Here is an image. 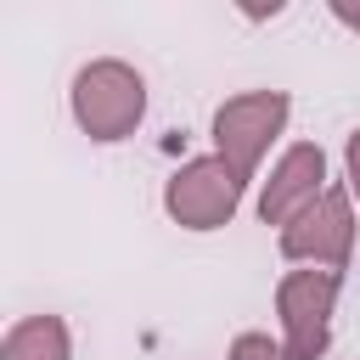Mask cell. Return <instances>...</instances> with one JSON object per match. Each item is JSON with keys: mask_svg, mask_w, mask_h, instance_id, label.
I'll return each mask as SVG.
<instances>
[{"mask_svg": "<svg viewBox=\"0 0 360 360\" xmlns=\"http://www.w3.org/2000/svg\"><path fill=\"white\" fill-rule=\"evenodd\" d=\"M73 124L90 135V141H124L135 135L141 112H146V79L118 62V56H101V62H84L73 73Z\"/></svg>", "mask_w": 360, "mask_h": 360, "instance_id": "6da1fadb", "label": "cell"}, {"mask_svg": "<svg viewBox=\"0 0 360 360\" xmlns=\"http://www.w3.org/2000/svg\"><path fill=\"white\" fill-rule=\"evenodd\" d=\"M338 270H287L276 287V315H281V349L287 360H321L332 343V309H338Z\"/></svg>", "mask_w": 360, "mask_h": 360, "instance_id": "7a4b0ae2", "label": "cell"}, {"mask_svg": "<svg viewBox=\"0 0 360 360\" xmlns=\"http://www.w3.org/2000/svg\"><path fill=\"white\" fill-rule=\"evenodd\" d=\"M242 174L214 152V158H186L174 174H169V186H163V208H169V219L174 225H186V231H219V225H231V214L242 208Z\"/></svg>", "mask_w": 360, "mask_h": 360, "instance_id": "3957f363", "label": "cell"}, {"mask_svg": "<svg viewBox=\"0 0 360 360\" xmlns=\"http://www.w3.org/2000/svg\"><path fill=\"white\" fill-rule=\"evenodd\" d=\"M287 112H292V101H287L281 90L231 96V101L214 112V152H219L242 180H253V169H259V158L270 152V141L281 135Z\"/></svg>", "mask_w": 360, "mask_h": 360, "instance_id": "277c9868", "label": "cell"}, {"mask_svg": "<svg viewBox=\"0 0 360 360\" xmlns=\"http://www.w3.org/2000/svg\"><path fill=\"white\" fill-rule=\"evenodd\" d=\"M281 253L298 259V264H315V270H338L343 276V264L354 253V208H349V191L343 186H326V197L315 208H304L281 231Z\"/></svg>", "mask_w": 360, "mask_h": 360, "instance_id": "5b68a950", "label": "cell"}, {"mask_svg": "<svg viewBox=\"0 0 360 360\" xmlns=\"http://www.w3.org/2000/svg\"><path fill=\"white\" fill-rule=\"evenodd\" d=\"M326 197V152L315 146V141H298V146H287L281 158H276V169H270V180H264V191H259V219L264 225H292L304 208H315Z\"/></svg>", "mask_w": 360, "mask_h": 360, "instance_id": "8992f818", "label": "cell"}, {"mask_svg": "<svg viewBox=\"0 0 360 360\" xmlns=\"http://www.w3.org/2000/svg\"><path fill=\"white\" fill-rule=\"evenodd\" d=\"M68 349L73 343H68V326L56 315H28L6 332L0 360H68Z\"/></svg>", "mask_w": 360, "mask_h": 360, "instance_id": "52a82bcc", "label": "cell"}, {"mask_svg": "<svg viewBox=\"0 0 360 360\" xmlns=\"http://www.w3.org/2000/svg\"><path fill=\"white\" fill-rule=\"evenodd\" d=\"M231 360H287V349L270 332H236L231 338Z\"/></svg>", "mask_w": 360, "mask_h": 360, "instance_id": "ba28073f", "label": "cell"}, {"mask_svg": "<svg viewBox=\"0 0 360 360\" xmlns=\"http://www.w3.org/2000/svg\"><path fill=\"white\" fill-rule=\"evenodd\" d=\"M343 163H349V191L360 197V129L349 135V146H343Z\"/></svg>", "mask_w": 360, "mask_h": 360, "instance_id": "9c48e42d", "label": "cell"}, {"mask_svg": "<svg viewBox=\"0 0 360 360\" xmlns=\"http://www.w3.org/2000/svg\"><path fill=\"white\" fill-rule=\"evenodd\" d=\"M332 11H338V17H343V22H349V28H360V11H354V6H343V0H338V6H332Z\"/></svg>", "mask_w": 360, "mask_h": 360, "instance_id": "30bf717a", "label": "cell"}]
</instances>
